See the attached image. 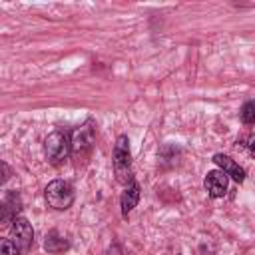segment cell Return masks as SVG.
Masks as SVG:
<instances>
[{"label":"cell","mask_w":255,"mask_h":255,"mask_svg":"<svg viewBox=\"0 0 255 255\" xmlns=\"http://www.w3.org/2000/svg\"><path fill=\"white\" fill-rule=\"evenodd\" d=\"M44 249L48 253H64L68 249V239L64 235H60L56 229H52L48 235H46V241H44Z\"/></svg>","instance_id":"30bf717a"},{"label":"cell","mask_w":255,"mask_h":255,"mask_svg":"<svg viewBox=\"0 0 255 255\" xmlns=\"http://www.w3.org/2000/svg\"><path fill=\"white\" fill-rule=\"evenodd\" d=\"M213 163H215L221 171H225L229 177H233L237 183H241V181L245 179V169H243L235 159H231L229 155H225V153H215V155H213Z\"/></svg>","instance_id":"52a82bcc"},{"label":"cell","mask_w":255,"mask_h":255,"mask_svg":"<svg viewBox=\"0 0 255 255\" xmlns=\"http://www.w3.org/2000/svg\"><path fill=\"white\" fill-rule=\"evenodd\" d=\"M44 197H46V203L50 207H54L58 211H64L74 203V187H72L70 181L54 179V181H50L46 185Z\"/></svg>","instance_id":"7a4b0ae2"},{"label":"cell","mask_w":255,"mask_h":255,"mask_svg":"<svg viewBox=\"0 0 255 255\" xmlns=\"http://www.w3.org/2000/svg\"><path fill=\"white\" fill-rule=\"evenodd\" d=\"M22 211V199L16 191H10L4 195V201H2V221L4 223H12L16 217H20L18 213Z\"/></svg>","instance_id":"ba28073f"},{"label":"cell","mask_w":255,"mask_h":255,"mask_svg":"<svg viewBox=\"0 0 255 255\" xmlns=\"http://www.w3.org/2000/svg\"><path fill=\"white\" fill-rule=\"evenodd\" d=\"M247 149H249V153L255 157V133L249 135V139H247Z\"/></svg>","instance_id":"4fadbf2b"},{"label":"cell","mask_w":255,"mask_h":255,"mask_svg":"<svg viewBox=\"0 0 255 255\" xmlns=\"http://www.w3.org/2000/svg\"><path fill=\"white\" fill-rule=\"evenodd\" d=\"M0 255H20V247L12 239H2L0 241Z\"/></svg>","instance_id":"7c38bea8"},{"label":"cell","mask_w":255,"mask_h":255,"mask_svg":"<svg viewBox=\"0 0 255 255\" xmlns=\"http://www.w3.org/2000/svg\"><path fill=\"white\" fill-rule=\"evenodd\" d=\"M10 239L20 247V251H28L34 243V229L26 217H16L10 225Z\"/></svg>","instance_id":"5b68a950"},{"label":"cell","mask_w":255,"mask_h":255,"mask_svg":"<svg viewBox=\"0 0 255 255\" xmlns=\"http://www.w3.org/2000/svg\"><path fill=\"white\" fill-rule=\"evenodd\" d=\"M114 175L122 185H129L133 181L131 173V151L128 135H118L114 145Z\"/></svg>","instance_id":"6da1fadb"},{"label":"cell","mask_w":255,"mask_h":255,"mask_svg":"<svg viewBox=\"0 0 255 255\" xmlns=\"http://www.w3.org/2000/svg\"><path fill=\"white\" fill-rule=\"evenodd\" d=\"M92 147H94V128L92 124H86L82 126L80 129L74 131V137H72V153L74 157L80 161H86L88 155L92 153Z\"/></svg>","instance_id":"277c9868"},{"label":"cell","mask_w":255,"mask_h":255,"mask_svg":"<svg viewBox=\"0 0 255 255\" xmlns=\"http://www.w3.org/2000/svg\"><path fill=\"white\" fill-rule=\"evenodd\" d=\"M241 120H243V124H247V126L255 124V102H247V104L241 108Z\"/></svg>","instance_id":"8fae6325"},{"label":"cell","mask_w":255,"mask_h":255,"mask_svg":"<svg viewBox=\"0 0 255 255\" xmlns=\"http://www.w3.org/2000/svg\"><path fill=\"white\" fill-rule=\"evenodd\" d=\"M139 201V185L135 181H131L129 185H126V191L122 193V199H120V205H122V213L128 215Z\"/></svg>","instance_id":"9c48e42d"},{"label":"cell","mask_w":255,"mask_h":255,"mask_svg":"<svg viewBox=\"0 0 255 255\" xmlns=\"http://www.w3.org/2000/svg\"><path fill=\"white\" fill-rule=\"evenodd\" d=\"M227 185H229V175L221 169H211L207 171L205 179H203V187L209 193V197H223L227 193Z\"/></svg>","instance_id":"8992f818"},{"label":"cell","mask_w":255,"mask_h":255,"mask_svg":"<svg viewBox=\"0 0 255 255\" xmlns=\"http://www.w3.org/2000/svg\"><path fill=\"white\" fill-rule=\"evenodd\" d=\"M70 151H72V141L64 131H52L44 139V153H46L48 161L54 165L64 163V159L68 157Z\"/></svg>","instance_id":"3957f363"}]
</instances>
